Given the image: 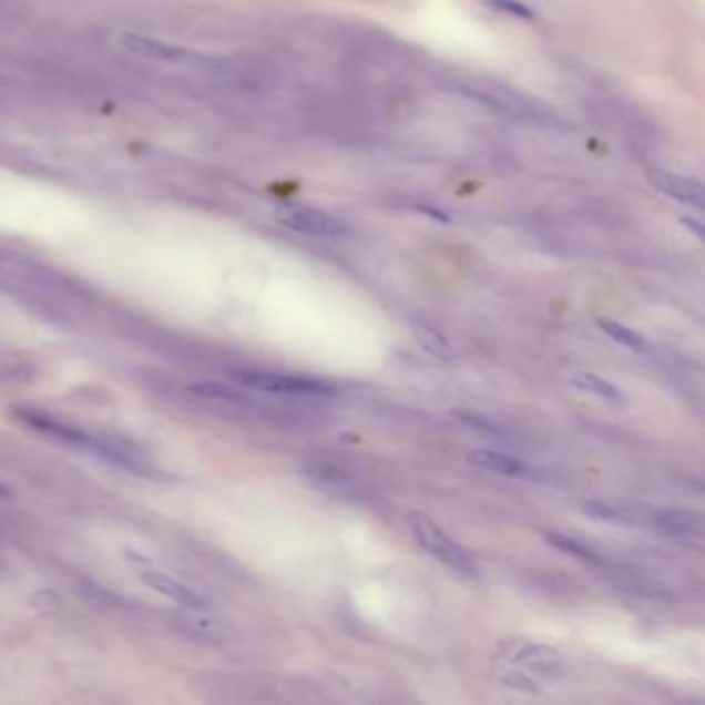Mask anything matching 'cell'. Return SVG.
Segmentation results:
<instances>
[{"label": "cell", "mask_w": 705, "mask_h": 705, "mask_svg": "<svg viewBox=\"0 0 705 705\" xmlns=\"http://www.w3.org/2000/svg\"><path fill=\"white\" fill-rule=\"evenodd\" d=\"M408 528L415 534L416 542L430 552L437 561H441L443 565L453 569L456 573H460L468 580H478L480 578V569L474 561V556L461 546L460 542H456L453 538L445 532L443 528H439V523L429 518L422 511H412L408 515Z\"/></svg>", "instance_id": "1"}, {"label": "cell", "mask_w": 705, "mask_h": 705, "mask_svg": "<svg viewBox=\"0 0 705 705\" xmlns=\"http://www.w3.org/2000/svg\"><path fill=\"white\" fill-rule=\"evenodd\" d=\"M232 377L251 389H259L276 396H292V398H323L334 391L329 385L310 377H296V375L269 372V370H236L232 372Z\"/></svg>", "instance_id": "2"}, {"label": "cell", "mask_w": 705, "mask_h": 705, "mask_svg": "<svg viewBox=\"0 0 705 705\" xmlns=\"http://www.w3.org/2000/svg\"><path fill=\"white\" fill-rule=\"evenodd\" d=\"M505 658L522 666L523 671H528V675L540 676L544 681H559L568 673V662L563 654L549 645L530 642L509 645Z\"/></svg>", "instance_id": "3"}, {"label": "cell", "mask_w": 705, "mask_h": 705, "mask_svg": "<svg viewBox=\"0 0 705 705\" xmlns=\"http://www.w3.org/2000/svg\"><path fill=\"white\" fill-rule=\"evenodd\" d=\"M277 222L286 228L315 238H341L346 234V226L331 215L317 212L313 207L303 205H286L277 212Z\"/></svg>", "instance_id": "4"}, {"label": "cell", "mask_w": 705, "mask_h": 705, "mask_svg": "<svg viewBox=\"0 0 705 705\" xmlns=\"http://www.w3.org/2000/svg\"><path fill=\"white\" fill-rule=\"evenodd\" d=\"M647 178L654 188H658L660 193L681 201L685 205H693L697 210L704 207V184L699 183L697 178H689V176L675 174L668 170H652L647 174Z\"/></svg>", "instance_id": "5"}, {"label": "cell", "mask_w": 705, "mask_h": 705, "mask_svg": "<svg viewBox=\"0 0 705 705\" xmlns=\"http://www.w3.org/2000/svg\"><path fill=\"white\" fill-rule=\"evenodd\" d=\"M654 525L662 534L676 538V540H702L704 537V522L697 513L668 509L654 513Z\"/></svg>", "instance_id": "6"}, {"label": "cell", "mask_w": 705, "mask_h": 705, "mask_svg": "<svg viewBox=\"0 0 705 705\" xmlns=\"http://www.w3.org/2000/svg\"><path fill=\"white\" fill-rule=\"evenodd\" d=\"M141 582L145 583L147 588L155 590L157 594L174 600V602H178L181 606H186V609H203L205 606V600L201 599L200 594H195L191 588L172 580L164 573L145 571V573H141Z\"/></svg>", "instance_id": "7"}, {"label": "cell", "mask_w": 705, "mask_h": 705, "mask_svg": "<svg viewBox=\"0 0 705 705\" xmlns=\"http://www.w3.org/2000/svg\"><path fill=\"white\" fill-rule=\"evenodd\" d=\"M468 460L472 461L478 468L489 470V472H494V474L499 476L522 478V476L532 474V468L525 461L501 453V451H492V449H476L468 456Z\"/></svg>", "instance_id": "8"}, {"label": "cell", "mask_w": 705, "mask_h": 705, "mask_svg": "<svg viewBox=\"0 0 705 705\" xmlns=\"http://www.w3.org/2000/svg\"><path fill=\"white\" fill-rule=\"evenodd\" d=\"M17 416H19L21 420H25L33 429L42 430V432L52 435V437H57V439H61V441H67V443L85 445V447H90V445L93 443V439H90V435H85L83 430L75 429V427H71V425H62V422L54 420V418L33 415V412H17Z\"/></svg>", "instance_id": "9"}, {"label": "cell", "mask_w": 705, "mask_h": 705, "mask_svg": "<svg viewBox=\"0 0 705 705\" xmlns=\"http://www.w3.org/2000/svg\"><path fill=\"white\" fill-rule=\"evenodd\" d=\"M412 331H415L418 344H420L432 358H437L439 362L451 365V362L458 360V354L453 350V346L449 344V339L445 338L443 334H441L439 329H435L429 323H412Z\"/></svg>", "instance_id": "10"}, {"label": "cell", "mask_w": 705, "mask_h": 705, "mask_svg": "<svg viewBox=\"0 0 705 705\" xmlns=\"http://www.w3.org/2000/svg\"><path fill=\"white\" fill-rule=\"evenodd\" d=\"M123 47L133 54L145 57V59H155V61H176L183 57L181 48L168 47V44L152 40L147 35L129 33V31L123 33Z\"/></svg>", "instance_id": "11"}, {"label": "cell", "mask_w": 705, "mask_h": 705, "mask_svg": "<svg viewBox=\"0 0 705 705\" xmlns=\"http://www.w3.org/2000/svg\"><path fill=\"white\" fill-rule=\"evenodd\" d=\"M569 384L573 385L575 389L585 391V394H592V396L604 399V401H609V403H625L623 391H621L616 385L606 381V379H602V377L594 375V372H585V370L573 372V375L569 377Z\"/></svg>", "instance_id": "12"}, {"label": "cell", "mask_w": 705, "mask_h": 705, "mask_svg": "<svg viewBox=\"0 0 705 705\" xmlns=\"http://www.w3.org/2000/svg\"><path fill=\"white\" fill-rule=\"evenodd\" d=\"M599 327L609 338H613L616 344L625 346L633 352H644L645 339L640 334H635L633 329L625 327L623 323L613 321V319H599Z\"/></svg>", "instance_id": "13"}, {"label": "cell", "mask_w": 705, "mask_h": 705, "mask_svg": "<svg viewBox=\"0 0 705 705\" xmlns=\"http://www.w3.org/2000/svg\"><path fill=\"white\" fill-rule=\"evenodd\" d=\"M188 391L193 396H197V398L222 399V401H241L243 399V396L236 389L228 387V385L210 384V381L191 385Z\"/></svg>", "instance_id": "14"}, {"label": "cell", "mask_w": 705, "mask_h": 705, "mask_svg": "<svg viewBox=\"0 0 705 705\" xmlns=\"http://www.w3.org/2000/svg\"><path fill=\"white\" fill-rule=\"evenodd\" d=\"M546 540L551 542L552 546H556V549H561V551L569 552V554H573V556H580L583 561H599L594 552L590 551V549H585V546L580 544V542H575V540H571V538L563 537V534L549 532V534H546Z\"/></svg>", "instance_id": "15"}, {"label": "cell", "mask_w": 705, "mask_h": 705, "mask_svg": "<svg viewBox=\"0 0 705 705\" xmlns=\"http://www.w3.org/2000/svg\"><path fill=\"white\" fill-rule=\"evenodd\" d=\"M503 683L511 689L525 691V693H532L537 695L540 687L534 683L532 676L525 675V673H511V675L503 676Z\"/></svg>", "instance_id": "16"}, {"label": "cell", "mask_w": 705, "mask_h": 705, "mask_svg": "<svg viewBox=\"0 0 705 705\" xmlns=\"http://www.w3.org/2000/svg\"><path fill=\"white\" fill-rule=\"evenodd\" d=\"M494 9L503 11V13H511V16L522 17V19H532V11L518 0H489Z\"/></svg>", "instance_id": "17"}, {"label": "cell", "mask_w": 705, "mask_h": 705, "mask_svg": "<svg viewBox=\"0 0 705 705\" xmlns=\"http://www.w3.org/2000/svg\"><path fill=\"white\" fill-rule=\"evenodd\" d=\"M585 511H588L590 515L599 518V520H606V522H616V520L623 518L614 507L600 505V503H588Z\"/></svg>", "instance_id": "18"}, {"label": "cell", "mask_w": 705, "mask_h": 705, "mask_svg": "<svg viewBox=\"0 0 705 705\" xmlns=\"http://www.w3.org/2000/svg\"><path fill=\"white\" fill-rule=\"evenodd\" d=\"M9 497H13V489L9 484L0 482V499H9Z\"/></svg>", "instance_id": "19"}]
</instances>
